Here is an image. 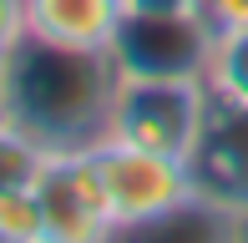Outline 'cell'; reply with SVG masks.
I'll return each mask as SVG.
<instances>
[{
	"instance_id": "6da1fadb",
	"label": "cell",
	"mask_w": 248,
	"mask_h": 243,
	"mask_svg": "<svg viewBox=\"0 0 248 243\" xmlns=\"http://www.w3.org/2000/svg\"><path fill=\"white\" fill-rule=\"evenodd\" d=\"M117 86L122 71L111 51L20 36L0 56V117L26 137H36L46 152L96 147L111 127Z\"/></svg>"
},
{
	"instance_id": "7a4b0ae2",
	"label": "cell",
	"mask_w": 248,
	"mask_h": 243,
	"mask_svg": "<svg viewBox=\"0 0 248 243\" xmlns=\"http://www.w3.org/2000/svg\"><path fill=\"white\" fill-rule=\"evenodd\" d=\"M92 157H96L101 187H107V203H111L117 238H142L157 218H167L172 208H183L198 193L187 157H167V152L137 147V142H122V137H101Z\"/></svg>"
},
{
	"instance_id": "3957f363",
	"label": "cell",
	"mask_w": 248,
	"mask_h": 243,
	"mask_svg": "<svg viewBox=\"0 0 248 243\" xmlns=\"http://www.w3.org/2000/svg\"><path fill=\"white\" fill-rule=\"evenodd\" d=\"M208 96L213 86L193 76H122L107 137L137 142L167 157H193L202 117H208Z\"/></svg>"
},
{
	"instance_id": "277c9868",
	"label": "cell",
	"mask_w": 248,
	"mask_h": 243,
	"mask_svg": "<svg viewBox=\"0 0 248 243\" xmlns=\"http://www.w3.org/2000/svg\"><path fill=\"white\" fill-rule=\"evenodd\" d=\"M107 51L122 76H193V81H208L218 30L202 10H127Z\"/></svg>"
},
{
	"instance_id": "5b68a950",
	"label": "cell",
	"mask_w": 248,
	"mask_h": 243,
	"mask_svg": "<svg viewBox=\"0 0 248 243\" xmlns=\"http://www.w3.org/2000/svg\"><path fill=\"white\" fill-rule=\"evenodd\" d=\"M36 203H41V218H46V243L117 238L111 203H107V187H101L92 147L46 152L41 178H36Z\"/></svg>"
},
{
	"instance_id": "8992f818",
	"label": "cell",
	"mask_w": 248,
	"mask_h": 243,
	"mask_svg": "<svg viewBox=\"0 0 248 243\" xmlns=\"http://www.w3.org/2000/svg\"><path fill=\"white\" fill-rule=\"evenodd\" d=\"M187 167H193L198 193L243 223L248 218V106L243 102L218 91L208 96V117H202Z\"/></svg>"
},
{
	"instance_id": "52a82bcc",
	"label": "cell",
	"mask_w": 248,
	"mask_h": 243,
	"mask_svg": "<svg viewBox=\"0 0 248 243\" xmlns=\"http://www.w3.org/2000/svg\"><path fill=\"white\" fill-rule=\"evenodd\" d=\"M122 15H127V0H26V36L107 51Z\"/></svg>"
},
{
	"instance_id": "ba28073f",
	"label": "cell",
	"mask_w": 248,
	"mask_h": 243,
	"mask_svg": "<svg viewBox=\"0 0 248 243\" xmlns=\"http://www.w3.org/2000/svg\"><path fill=\"white\" fill-rule=\"evenodd\" d=\"M41 162H46V147L0 117V193H16V187H36Z\"/></svg>"
},
{
	"instance_id": "9c48e42d",
	"label": "cell",
	"mask_w": 248,
	"mask_h": 243,
	"mask_svg": "<svg viewBox=\"0 0 248 243\" xmlns=\"http://www.w3.org/2000/svg\"><path fill=\"white\" fill-rule=\"evenodd\" d=\"M208 86L218 96H233V102L248 106V26L218 36V51H213V66H208Z\"/></svg>"
},
{
	"instance_id": "30bf717a",
	"label": "cell",
	"mask_w": 248,
	"mask_h": 243,
	"mask_svg": "<svg viewBox=\"0 0 248 243\" xmlns=\"http://www.w3.org/2000/svg\"><path fill=\"white\" fill-rule=\"evenodd\" d=\"M0 243H46V218H41L36 187L0 193Z\"/></svg>"
},
{
	"instance_id": "8fae6325",
	"label": "cell",
	"mask_w": 248,
	"mask_h": 243,
	"mask_svg": "<svg viewBox=\"0 0 248 243\" xmlns=\"http://www.w3.org/2000/svg\"><path fill=\"white\" fill-rule=\"evenodd\" d=\"M202 15L213 20V30H243L248 26V0H208V10H202Z\"/></svg>"
},
{
	"instance_id": "7c38bea8",
	"label": "cell",
	"mask_w": 248,
	"mask_h": 243,
	"mask_svg": "<svg viewBox=\"0 0 248 243\" xmlns=\"http://www.w3.org/2000/svg\"><path fill=\"white\" fill-rule=\"evenodd\" d=\"M26 36V0H0V56Z\"/></svg>"
},
{
	"instance_id": "4fadbf2b",
	"label": "cell",
	"mask_w": 248,
	"mask_h": 243,
	"mask_svg": "<svg viewBox=\"0 0 248 243\" xmlns=\"http://www.w3.org/2000/svg\"><path fill=\"white\" fill-rule=\"evenodd\" d=\"M127 10H208V0H127Z\"/></svg>"
}]
</instances>
